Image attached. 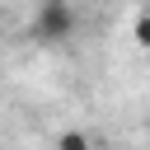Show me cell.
<instances>
[{"label":"cell","mask_w":150,"mask_h":150,"mask_svg":"<svg viewBox=\"0 0 150 150\" xmlns=\"http://www.w3.org/2000/svg\"><path fill=\"white\" fill-rule=\"evenodd\" d=\"M75 28H80V14L70 0H38L33 23H28L33 42H42V47H61L66 38H75Z\"/></svg>","instance_id":"obj_1"},{"label":"cell","mask_w":150,"mask_h":150,"mask_svg":"<svg viewBox=\"0 0 150 150\" xmlns=\"http://www.w3.org/2000/svg\"><path fill=\"white\" fill-rule=\"evenodd\" d=\"M56 150H94V145H89L84 131H61L56 136Z\"/></svg>","instance_id":"obj_2"}]
</instances>
